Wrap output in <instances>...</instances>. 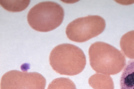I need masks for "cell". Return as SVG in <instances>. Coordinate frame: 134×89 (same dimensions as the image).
Masks as SVG:
<instances>
[{
    "instance_id": "cell-5",
    "label": "cell",
    "mask_w": 134,
    "mask_h": 89,
    "mask_svg": "<svg viewBox=\"0 0 134 89\" xmlns=\"http://www.w3.org/2000/svg\"><path fill=\"white\" fill-rule=\"evenodd\" d=\"M46 84L45 78L38 73L13 70L3 75L0 89H45Z\"/></svg>"
},
{
    "instance_id": "cell-10",
    "label": "cell",
    "mask_w": 134,
    "mask_h": 89,
    "mask_svg": "<svg viewBox=\"0 0 134 89\" xmlns=\"http://www.w3.org/2000/svg\"><path fill=\"white\" fill-rule=\"evenodd\" d=\"M0 1V4L6 10L13 12L19 11L25 9L29 4L30 1Z\"/></svg>"
},
{
    "instance_id": "cell-1",
    "label": "cell",
    "mask_w": 134,
    "mask_h": 89,
    "mask_svg": "<svg viewBox=\"0 0 134 89\" xmlns=\"http://www.w3.org/2000/svg\"><path fill=\"white\" fill-rule=\"evenodd\" d=\"M49 62L55 72L61 75L73 76L81 72L86 64L82 50L70 44L64 43L55 47L51 52Z\"/></svg>"
},
{
    "instance_id": "cell-8",
    "label": "cell",
    "mask_w": 134,
    "mask_h": 89,
    "mask_svg": "<svg viewBox=\"0 0 134 89\" xmlns=\"http://www.w3.org/2000/svg\"><path fill=\"white\" fill-rule=\"evenodd\" d=\"M120 44L124 54L130 58H134V30L129 31L123 35Z\"/></svg>"
},
{
    "instance_id": "cell-6",
    "label": "cell",
    "mask_w": 134,
    "mask_h": 89,
    "mask_svg": "<svg viewBox=\"0 0 134 89\" xmlns=\"http://www.w3.org/2000/svg\"><path fill=\"white\" fill-rule=\"evenodd\" d=\"M120 89H134V60L129 62L120 79Z\"/></svg>"
},
{
    "instance_id": "cell-2",
    "label": "cell",
    "mask_w": 134,
    "mask_h": 89,
    "mask_svg": "<svg viewBox=\"0 0 134 89\" xmlns=\"http://www.w3.org/2000/svg\"><path fill=\"white\" fill-rule=\"evenodd\" d=\"M64 16V9L60 4L53 2L45 1L37 4L30 10L27 20L34 29L46 32L59 26Z\"/></svg>"
},
{
    "instance_id": "cell-9",
    "label": "cell",
    "mask_w": 134,
    "mask_h": 89,
    "mask_svg": "<svg viewBox=\"0 0 134 89\" xmlns=\"http://www.w3.org/2000/svg\"><path fill=\"white\" fill-rule=\"evenodd\" d=\"M47 89H76L74 83L68 78L55 79L49 84Z\"/></svg>"
},
{
    "instance_id": "cell-3",
    "label": "cell",
    "mask_w": 134,
    "mask_h": 89,
    "mask_svg": "<svg viewBox=\"0 0 134 89\" xmlns=\"http://www.w3.org/2000/svg\"><path fill=\"white\" fill-rule=\"evenodd\" d=\"M88 54L90 65L96 72L104 75L116 73L117 63H125V57L115 48L106 43L96 42L90 47Z\"/></svg>"
},
{
    "instance_id": "cell-4",
    "label": "cell",
    "mask_w": 134,
    "mask_h": 89,
    "mask_svg": "<svg viewBox=\"0 0 134 89\" xmlns=\"http://www.w3.org/2000/svg\"><path fill=\"white\" fill-rule=\"evenodd\" d=\"M106 25L105 20L98 15H89L76 19L66 29L67 37L78 43L86 41L102 33Z\"/></svg>"
},
{
    "instance_id": "cell-7",
    "label": "cell",
    "mask_w": 134,
    "mask_h": 89,
    "mask_svg": "<svg viewBox=\"0 0 134 89\" xmlns=\"http://www.w3.org/2000/svg\"><path fill=\"white\" fill-rule=\"evenodd\" d=\"M90 85L94 89H113L112 80L109 76L95 74L88 80Z\"/></svg>"
}]
</instances>
